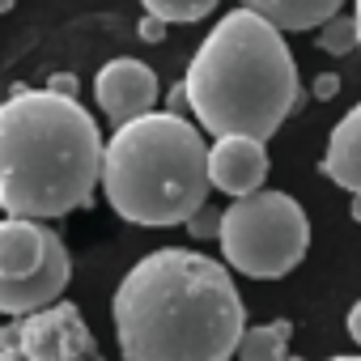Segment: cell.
<instances>
[{"instance_id":"obj_1","label":"cell","mask_w":361,"mask_h":361,"mask_svg":"<svg viewBox=\"0 0 361 361\" xmlns=\"http://www.w3.org/2000/svg\"><path fill=\"white\" fill-rule=\"evenodd\" d=\"M111 319L123 361H230L247 331L226 264L188 247H161L132 264Z\"/></svg>"},{"instance_id":"obj_2","label":"cell","mask_w":361,"mask_h":361,"mask_svg":"<svg viewBox=\"0 0 361 361\" xmlns=\"http://www.w3.org/2000/svg\"><path fill=\"white\" fill-rule=\"evenodd\" d=\"M106 140L94 115L56 90H18L0 102V209L56 221L90 204Z\"/></svg>"},{"instance_id":"obj_3","label":"cell","mask_w":361,"mask_h":361,"mask_svg":"<svg viewBox=\"0 0 361 361\" xmlns=\"http://www.w3.org/2000/svg\"><path fill=\"white\" fill-rule=\"evenodd\" d=\"M183 94L196 123L213 136H276V128L302 102L285 30L255 9L226 13L196 47Z\"/></svg>"},{"instance_id":"obj_4","label":"cell","mask_w":361,"mask_h":361,"mask_svg":"<svg viewBox=\"0 0 361 361\" xmlns=\"http://www.w3.org/2000/svg\"><path fill=\"white\" fill-rule=\"evenodd\" d=\"M209 145L178 111H149L106 140L102 192L132 226H188L209 204Z\"/></svg>"},{"instance_id":"obj_5","label":"cell","mask_w":361,"mask_h":361,"mask_svg":"<svg viewBox=\"0 0 361 361\" xmlns=\"http://www.w3.org/2000/svg\"><path fill=\"white\" fill-rule=\"evenodd\" d=\"M217 243L234 272L251 281H281L306 259L310 221L289 192H255L221 213Z\"/></svg>"},{"instance_id":"obj_6","label":"cell","mask_w":361,"mask_h":361,"mask_svg":"<svg viewBox=\"0 0 361 361\" xmlns=\"http://www.w3.org/2000/svg\"><path fill=\"white\" fill-rule=\"evenodd\" d=\"M73 281L64 238L47 221L5 217L0 221V314L22 319L60 302Z\"/></svg>"},{"instance_id":"obj_7","label":"cell","mask_w":361,"mask_h":361,"mask_svg":"<svg viewBox=\"0 0 361 361\" xmlns=\"http://www.w3.org/2000/svg\"><path fill=\"white\" fill-rule=\"evenodd\" d=\"M0 361H102V353L81 310L56 302L0 327Z\"/></svg>"},{"instance_id":"obj_8","label":"cell","mask_w":361,"mask_h":361,"mask_svg":"<svg viewBox=\"0 0 361 361\" xmlns=\"http://www.w3.org/2000/svg\"><path fill=\"white\" fill-rule=\"evenodd\" d=\"M94 98H98L102 115L115 128H123V123H132V119H140L157 106V73L145 60H132V56L106 60L94 77Z\"/></svg>"},{"instance_id":"obj_9","label":"cell","mask_w":361,"mask_h":361,"mask_svg":"<svg viewBox=\"0 0 361 361\" xmlns=\"http://www.w3.org/2000/svg\"><path fill=\"white\" fill-rule=\"evenodd\" d=\"M209 178L213 188L243 200L264 192V178H268V149L255 136H217L209 145Z\"/></svg>"},{"instance_id":"obj_10","label":"cell","mask_w":361,"mask_h":361,"mask_svg":"<svg viewBox=\"0 0 361 361\" xmlns=\"http://www.w3.org/2000/svg\"><path fill=\"white\" fill-rule=\"evenodd\" d=\"M319 170L336 188L361 196V102L353 111H344V119L331 128V140H327V153H323Z\"/></svg>"},{"instance_id":"obj_11","label":"cell","mask_w":361,"mask_h":361,"mask_svg":"<svg viewBox=\"0 0 361 361\" xmlns=\"http://www.w3.org/2000/svg\"><path fill=\"white\" fill-rule=\"evenodd\" d=\"M344 0H243V9H255L281 30H319L340 13Z\"/></svg>"},{"instance_id":"obj_12","label":"cell","mask_w":361,"mask_h":361,"mask_svg":"<svg viewBox=\"0 0 361 361\" xmlns=\"http://www.w3.org/2000/svg\"><path fill=\"white\" fill-rule=\"evenodd\" d=\"M289 336H293L289 319H276V323H264V327H247L243 344H238V361H285L289 357Z\"/></svg>"},{"instance_id":"obj_13","label":"cell","mask_w":361,"mask_h":361,"mask_svg":"<svg viewBox=\"0 0 361 361\" xmlns=\"http://www.w3.org/2000/svg\"><path fill=\"white\" fill-rule=\"evenodd\" d=\"M145 13L170 22V26H192V22H204L221 0H140Z\"/></svg>"},{"instance_id":"obj_14","label":"cell","mask_w":361,"mask_h":361,"mask_svg":"<svg viewBox=\"0 0 361 361\" xmlns=\"http://www.w3.org/2000/svg\"><path fill=\"white\" fill-rule=\"evenodd\" d=\"M361 47V39H357V22L353 18H331V22H323L319 26V51H327V56H348V51H357Z\"/></svg>"},{"instance_id":"obj_15","label":"cell","mask_w":361,"mask_h":361,"mask_svg":"<svg viewBox=\"0 0 361 361\" xmlns=\"http://www.w3.org/2000/svg\"><path fill=\"white\" fill-rule=\"evenodd\" d=\"M188 226H192V234H196V238H217V234H221V217H217V213H209V204H204Z\"/></svg>"},{"instance_id":"obj_16","label":"cell","mask_w":361,"mask_h":361,"mask_svg":"<svg viewBox=\"0 0 361 361\" xmlns=\"http://www.w3.org/2000/svg\"><path fill=\"white\" fill-rule=\"evenodd\" d=\"M166 26H170V22H161V18L145 13V18H140V30H136V35H140L145 43H161V39H166Z\"/></svg>"},{"instance_id":"obj_17","label":"cell","mask_w":361,"mask_h":361,"mask_svg":"<svg viewBox=\"0 0 361 361\" xmlns=\"http://www.w3.org/2000/svg\"><path fill=\"white\" fill-rule=\"evenodd\" d=\"M310 94H314V98H323V102H327V98H336V94H340V77H336V73H323V77H314Z\"/></svg>"},{"instance_id":"obj_18","label":"cell","mask_w":361,"mask_h":361,"mask_svg":"<svg viewBox=\"0 0 361 361\" xmlns=\"http://www.w3.org/2000/svg\"><path fill=\"white\" fill-rule=\"evenodd\" d=\"M47 90H56V94H68V98H77V77H73V73H60V77H51V81H47Z\"/></svg>"},{"instance_id":"obj_19","label":"cell","mask_w":361,"mask_h":361,"mask_svg":"<svg viewBox=\"0 0 361 361\" xmlns=\"http://www.w3.org/2000/svg\"><path fill=\"white\" fill-rule=\"evenodd\" d=\"M348 336H353V340L361 344V302H357V306L348 310Z\"/></svg>"},{"instance_id":"obj_20","label":"cell","mask_w":361,"mask_h":361,"mask_svg":"<svg viewBox=\"0 0 361 361\" xmlns=\"http://www.w3.org/2000/svg\"><path fill=\"white\" fill-rule=\"evenodd\" d=\"M353 221H361V196H353Z\"/></svg>"},{"instance_id":"obj_21","label":"cell","mask_w":361,"mask_h":361,"mask_svg":"<svg viewBox=\"0 0 361 361\" xmlns=\"http://www.w3.org/2000/svg\"><path fill=\"white\" fill-rule=\"evenodd\" d=\"M353 22H357V39H361V0H357V13H353Z\"/></svg>"},{"instance_id":"obj_22","label":"cell","mask_w":361,"mask_h":361,"mask_svg":"<svg viewBox=\"0 0 361 361\" xmlns=\"http://www.w3.org/2000/svg\"><path fill=\"white\" fill-rule=\"evenodd\" d=\"M13 5H18V0H0V13H9Z\"/></svg>"},{"instance_id":"obj_23","label":"cell","mask_w":361,"mask_h":361,"mask_svg":"<svg viewBox=\"0 0 361 361\" xmlns=\"http://www.w3.org/2000/svg\"><path fill=\"white\" fill-rule=\"evenodd\" d=\"M327 361H361V357H327Z\"/></svg>"},{"instance_id":"obj_24","label":"cell","mask_w":361,"mask_h":361,"mask_svg":"<svg viewBox=\"0 0 361 361\" xmlns=\"http://www.w3.org/2000/svg\"><path fill=\"white\" fill-rule=\"evenodd\" d=\"M285 361H302V357H285Z\"/></svg>"}]
</instances>
